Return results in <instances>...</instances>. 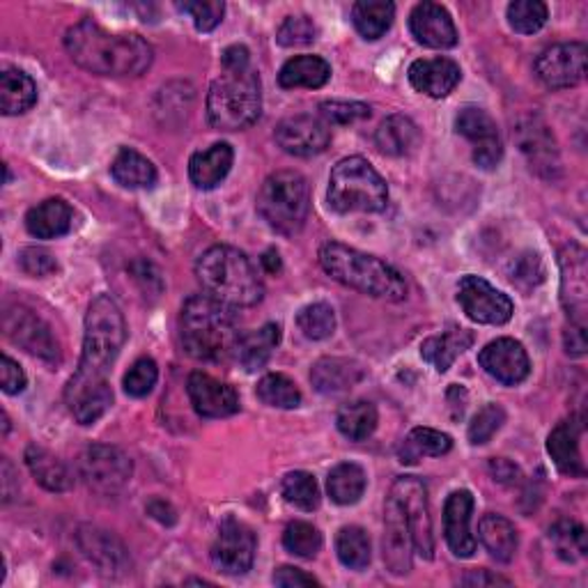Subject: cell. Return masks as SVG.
I'll use <instances>...</instances> for the list:
<instances>
[{"label":"cell","mask_w":588,"mask_h":588,"mask_svg":"<svg viewBox=\"0 0 588 588\" xmlns=\"http://www.w3.org/2000/svg\"><path fill=\"white\" fill-rule=\"evenodd\" d=\"M124 340L127 324L118 303L108 295L95 297L85 313L83 355L64 388V400L81 425L97 423L111 409L113 388L108 373L120 357Z\"/></svg>","instance_id":"cell-1"},{"label":"cell","mask_w":588,"mask_h":588,"mask_svg":"<svg viewBox=\"0 0 588 588\" xmlns=\"http://www.w3.org/2000/svg\"><path fill=\"white\" fill-rule=\"evenodd\" d=\"M64 49L81 70L97 76H141L155 60V51L141 35L111 33L93 19H83L68 31Z\"/></svg>","instance_id":"cell-2"},{"label":"cell","mask_w":588,"mask_h":588,"mask_svg":"<svg viewBox=\"0 0 588 588\" xmlns=\"http://www.w3.org/2000/svg\"><path fill=\"white\" fill-rule=\"evenodd\" d=\"M239 326L230 307L209 295L189 297L180 315L184 352L199 361H226L239 345Z\"/></svg>","instance_id":"cell-3"},{"label":"cell","mask_w":588,"mask_h":588,"mask_svg":"<svg viewBox=\"0 0 588 588\" xmlns=\"http://www.w3.org/2000/svg\"><path fill=\"white\" fill-rule=\"evenodd\" d=\"M203 290L230 309H249L263 301L265 283L251 257L235 247H212L195 265Z\"/></svg>","instance_id":"cell-4"},{"label":"cell","mask_w":588,"mask_h":588,"mask_svg":"<svg viewBox=\"0 0 588 588\" xmlns=\"http://www.w3.org/2000/svg\"><path fill=\"white\" fill-rule=\"evenodd\" d=\"M320 265L334 280L368 297L388 301L407 297V283L398 269L340 242H326L320 249Z\"/></svg>","instance_id":"cell-5"},{"label":"cell","mask_w":588,"mask_h":588,"mask_svg":"<svg viewBox=\"0 0 588 588\" xmlns=\"http://www.w3.org/2000/svg\"><path fill=\"white\" fill-rule=\"evenodd\" d=\"M263 111V85L253 68L224 70L207 93V120L219 132H242Z\"/></svg>","instance_id":"cell-6"},{"label":"cell","mask_w":588,"mask_h":588,"mask_svg":"<svg viewBox=\"0 0 588 588\" xmlns=\"http://www.w3.org/2000/svg\"><path fill=\"white\" fill-rule=\"evenodd\" d=\"M257 214L263 221L286 237L297 235L309 221L311 187L297 170H278L257 193Z\"/></svg>","instance_id":"cell-7"},{"label":"cell","mask_w":588,"mask_h":588,"mask_svg":"<svg viewBox=\"0 0 588 588\" xmlns=\"http://www.w3.org/2000/svg\"><path fill=\"white\" fill-rule=\"evenodd\" d=\"M388 203V187L363 157L338 161L329 178V207L338 214L382 212Z\"/></svg>","instance_id":"cell-8"},{"label":"cell","mask_w":588,"mask_h":588,"mask_svg":"<svg viewBox=\"0 0 588 588\" xmlns=\"http://www.w3.org/2000/svg\"><path fill=\"white\" fill-rule=\"evenodd\" d=\"M79 473L93 492L113 496L132 481L134 465L122 448L108 444H93L79 460Z\"/></svg>","instance_id":"cell-9"},{"label":"cell","mask_w":588,"mask_h":588,"mask_svg":"<svg viewBox=\"0 0 588 588\" xmlns=\"http://www.w3.org/2000/svg\"><path fill=\"white\" fill-rule=\"evenodd\" d=\"M5 336L24 350L47 363L60 361V347L51 334V326L26 307H8L3 313Z\"/></svg>","instance_id":"cell-10"},{"label":"cell","mask_w":588,"mask_h":588,"mask_svg":"<svg viewBox=\"0 0 588 588\" xmlns=\"http://www.w3.org/2000/svg\"><path fill=\"white\" fill-rule=\"evenodd\" d=\"M457 303L471 322L501 326L511 322L515 307L508 295L496 290L481 276H465L457 286Z\"/></svg>","instance_id":"cell-11"},{"label":"cell","mask_w":588,"mask_h":588,"mask_svg":"<svg viewBox=\"0 0 588 588\" xmlns=\"http://www.w3.org/2000/svg\"><path fill=\"white\" fill-rule=\"evenodd\" d=\"M255 548L253 529L235 517H226L212 544V561L226 575H244L255 561Z\"/></svg>","instance_id":"cell-12"},{"label":"cell","mask_w":588,"mask_h":588,"mask_svg":"<svg viewBox=\"0 0 588 588\" xmlns=\"http://www.w3.org/2000/svg\"><path fill=\"white\" fill-rule=\"evenodd\" d=\"M407 515V525L411 531L413 552H419L425 561L434 556V536H432V517H430V504H428V490L423 481L413 476H403L391 488Z\"/></svg>","instance_id":"cell-13"},{"label":"cell","mask_w":588,"mask_h":588,"mask_svg":"<svg viewBox=\"0 0 588 588\" xmlns=\"http://www.w3.org/2000/svg\"><path fill=\"white\" fill-rule=\"evenodd\" d=\"M586 45L568 41L544 49L536 60V74L550 91L575 88L586 76Z\"/></svg>","instance_id":"cell-14"},{"label":"cell","mask_w":588,"mask_h":588,"mask_svg":"<svg viewBox=\"0 0 588 588\" xmlns=\"http://www.w3.org/2000/svg\"><path fill=\"white\" fill-rule=\"evenodd\" d=\"M457 134H463L473 145V161L483 170H492L504 159V143L499 136L494 118L483 108L467 106L455 118Z\"/></svg>","instance_id":"cell-15"},{"label":"cell","mask_w":588,"mask_h":588,"mask_svg":"<svg viewBox=\"0 0 588 588\" xmlns=\"http://www.w3.org/2000/svg\"><path fill=\"white\" fill-rule=\"evenodd\" d=\"M274 139L283 152L292 157H315L329 147L332 143V129L322 118L299 113L280 120Z\"/></svg>","instance_id":"cell-16"},{"label":"cell","mask_w":588,"mask_h":588,"mask_svg":"<svg viewBox=\"0 0 588 588\" xmlns=\"http://www.w3.org/2000/svg\"><path fill=\"white\" fill-rule=\"evenodd\" d=\"M561 267V303L573 324L586 326L588 311V265L586 251L579 244H568L559 253Z\"/></svg>","instance_id":"cell-17"},{"label":"cell","mask_w":588,"mask_h":588,"mask_svg":"<svg viewBox=\"0 0 588 588\" xmlns=\"http://www.w3.org/2000/svg\"><path fill=\"white\" fill-rule=\"evenodd\" d=\"M384 563L391 575L405 577L411 573V531L400 499L388 492L384 506Z\"/></svg>","instance_id":"cell-18"},{"label":"cell","mask_w":588,"mask_h":588,"mask_svg":"<svg viewBox=\"0 0 588 588\" xmlns=\"http://www.w3.org/2000/svg\"><path fill=\"white\" fill-rule=\"evenodd\" d=\"M478 363L490 377L506 386L521 384L531 373V361L525 345L515 338H496L488 343L478 355Z\"/></svg>","instance_id":"cell-19"},{"label":"cell","mask_w":588,"mask_h":588,"mask_svg":"<svg viewBox=\"0 0 588 588\" xmlns=\"http://www.w3.org/2000/svg\"><path fill=\"white\" fill-rule=\"evenodd\" d=\"M76 544L81 554L88 559L101 575L116 577L129 568V554L124 544L101 527L83 525L76 531Z\"/></svg>","instance_id":"cell-20"},{"label":"cell","mask_w":588,"mask_h":588,"mask_svg":"<svg viewBox=\"0 0 588 588\" xmlns=\"http://www.w3.org/2000/svg\"><path fill=\"white\" fill-rule=\"evenodd\" d=\"M187 394L203 419H226L239 411V396L230 384H224L207 373H191Z\"/></svg>","instance_id":"cell-21"},{"label":"cell","mask_w":588,"mask_h":588,"mask_svg":"<svg viewBox=\"0 0 588 588\" xmlns=\"http://www.w3.org/2000/svg\"><path fill=\"white\" fill-rule=\"evenodd\" d=\"M409 31L419 45L430 49H453L457 31L451 12L440 3H419L409 14Z\"/></svg>","instance_id":"cell-22"},{"label":"cell","mask_w":588,"mask_h":588,"mask_svg":"<svg viewBox=\"0 0 588 588\" xmlns=\"http://www.w3.org/2000/svg\"><path fill=\"white\" fill-rule=\"evenodd\" d=\"M473 494L469 490H455L444 506V536L451 552L457 559H471L476 552V538L471 533Z\"/></svg>","instance_id":"cell-23"},{"label":"cell","mask_w":588,"mask_h":588,"mask_svg":"<svg viewBox=\"0 0 588 588\" xmlns=\"http://www.w3.org/2000/svg\"><path fill=\"white\" fill-rule=\"evenodd\" d=\"M411 88L432 99H442L455 91V85L463 79L460 64L451 58H430L411 62L407 72Z\"/></svg>","instance_id":"cell-24"},{"label":"cell","mask_w":588,"mask_h":588,"mask_svg":"<svg viewBox=\"0 0 588 588\" xmlns=\"http://www.w3.org/2000/svg\"><path fill=\"white\" fill-rule=\"evenodd\" d=\"M363 377H365L363 365L355 359L343 357H324L315 361L311 370V382L322 396L345 394V391L355 388Z\"/></svg>","instance_id":"cell-25"},{"label":"cell","mask_w":588,"mask_h":588,"mask_svg":"<svg viewBox=\"0 0 588 588\" xmlns=\"http://www.w3.org/2000/svg\"><path fill=\"white\" fill-rule=\"evenodd\" d=\"M579 442H581V423L575 417L561 421L550 432L548 453L552 455V460L561 473L577 476V478H581L586 473Z\"/></svg>","instance_id":"cell-26"},{"label":"cell","mask_w":588,"mask_h":588,"mask_svg":"<svg viewBox=\"0 0 588 588\" xmlns=\"http://www.w3.org/2000/svg\"><path fill=\"white\" fill-rule=\"evenodd\" d=\"M235 152L228 143H214L207 149L195 152L189 161V178L195 189H216L226 178L232 168Z\"/></svg>","instance_id":"cell-27"},{"label":"cell","mask_w":588,"mask_h":588,"mask_svg":"<svg viewBox=\"0 0 588 588\" xmlns=\"http://www.w3.org/2000/svg\"><path fill=\"white\" fill-rule=\"evenodd\" d=\"M74 226V209L62 199H47L26 214V230L37 239L64 237Z\"/></svg>","instance_id":"cell-28"},{"label":"cell","mask_w":588,"mask_h":588,"mask_svg":"<svg viewBox=\"0 0 588 588\" xmlns=\"http://www.w3.org/2000/svg\"><path fill=\"white\" fill-rule=\"evenodd\" d=\"M473 345V334L463 329V326H451V329L430 336L421 345V357L437 370V373H446V370L455 363V359L465 355Z\"/></svg>","instance_id":"cell-29"},{"label":"cell","mask_w":588,"mask_h":588,"mask_svg":"<svg viewBox=\"0 0 588 588\" xmlns=\"http://www.w3.org/2000/svg\"><path fill=\"white\" fill-rule=\"evenodd\" d=\"M332 79V64L320 56H295L278 72L280 88H322Z\"/></svg>","instance_id":"cell-30"},{"label":"cell","mask_w":588,"mask_h":588,"mask_svg":"<svg viewBox=\"0 0 588 588\" xmlns=\"http://www.w3.org/2000/svg\"><path fill=\"white\" fill-rule=\"evenodd\" d=\"M375 145L380 147L382 155L407 157L421 145V132L411 118L391 116L380 124L375 134Z\"/></svg>","instance_id":"cell-31"},{"label":"cell","mask_w":588,"mask_h":588,"mask_svg":"<svg viewBox=\"0 0 588 588\" xmlns=\"http://www.w3.org/2000/svg\"><path fill=\"white\" fill-rule=\"evenodd\" d=\"M278 343H280V326L269 322L251 334H242L235 350V357L247 373H255V370L267 365Z\"/></svg>","instance_id":"cell-32"},{"label":"cell","mask_w":588,"mask_h":588,"mask_svg":"<svg viewBox=\"0 0 588 588\" xmlns=\"http://www.w3.org/2000/svg\"><path fill=\"white\" fill-rule=\"evenodd\" d=\"M26 465L33 473L35 481L49 490V492H68L74 485V476L70 471V467L64 465L62 460L53 453H49L47 448L41 446H28L26 448Z\"/></svg>","instance_id":"cell-33"},{"label":"cell","mask_w":588,"mask_h":588,"mask_svg":"<svg viewBox=\"0 0 588 588\" xmlns=\"http://www.w3.org/2000/svg\"><path fill=\"white\" fill-rule=\"evenodd\" d=\"M37 104L35 81L16 68L0 72V108L5 116H21Z\"/></svg>","instance_id":"cell-34"},{"label":"cell","mask_w":588,"mask_h":588,"mask_svg":"<svg viewBox=\"0 0 588 588\" xmlns=\"http://www.w3.org/2000/svg\"><path fill=\"white\" fill-rule=\"evenodd\" d=\"M113 180L124 189H152L157 184V168L141 152L122 147L111 164Z\"/></svg>","instance_id":"cell-35"},{"label":"cell","mask_w":588,"mask_h":588,"mask_svg":"<svg viewBox=\"0 0 588 588\" xmlns=\"http://www.w3.org/2000/svg\"><path fill=\"white\" fill-rule=\"evenodd\" d=\"M478 538H481L483 548L490 552V556L501 563L513 561L519 544L513 521L494 513H488L481 519V525H478Z\"/></svg>","instance_id":"cell-36"},{"label":"cell","mask_w":588,"mask_h":588,"mask_svg":"<svg viewBox=\"0 0 588 588\" xmlns=\"http://www.w3.org/2000/svg\"><path fill=\"white\" fill-rule=\"evenodd\" d=\"M519 145H521V152L529 157L531 168L552 170L559 166L554 136L548 132V127H544L538 118H531L527 124L519 127Z\"/></svg>","instance_id":"cell-37"},{"label":"cell","mask_w":588,"mask_h":588,"mask_svg":"<svg viewBox=\"0 0 588 588\" xmlns=\"http://www.w3.org/2000/svg\"><path fill=\"white\" fill-rule=\"evenodd\" d=\"M453 448V440L446 432L432 428H413L398 448L403 465H417L421 457H442Z\"/></svg>","instance_id":"cell-38"},{"label":"cell","mask_w":588,"mask_h":588,"mask_svg":"<svg viewBox=\"0 0 588 588\" xmlns=\"http://www.w3.org/2000/svg\"><path fill=\"white\" fill-rule=\"evenodd\" d=\"M365 471L355 463L336 465L326 478V492L338 506H352L365 492Z\"/></svg>","instance_id":"cell-39"},{"label":"cell","mask_w":588,"mask_h":588,"mask_svg":"<svg viewBox=\"0 0 588 588\" xmlns=\"http://www.w3.org/2000/svg\"><path fill=\"white\" fill-rule=\"evenodd\" d=\"M396 19V5L386 0H359L352 8V24L365 39H380L386 35Z\"/></svg>","instance_id":"cell-40"},{"label":"cell","mask_w":588,"mask_h":588,"mask_svg":"<svg viewBox=\"0 0 588 588\" xmlns=\"http://www.w3.org/2000/svg\"><path fill=\"white\" fill-rule=\"evenodd\" d=\"M377 421H380L377 407L368 400H355V403L343 405L336 417V425L340 434L350 442L368 440L370 434L375 432Z\"/></svg>","instance_id":"cell-41"},{"label":"cell","mask_w":588,"mask_h":588,"mask_svg":"<svg viewBox=\"0 0 588 588\" xmlns=\"http://www.w3.org/2000/svg\"><path fill=\"white\" fill-rule=\"evenodd\" d=\"M280 494L288 501L290 506L299 511H315L320 506V485L315 481V476L309 471H292L280 483Z\"/></svg>","instance_id":"cell-42"},{"label":"cell","mask_w":588,"mask_h":588,"mask_svg":"<svg viewBox=\"0 0 588 588\" xmlns=\"http://www.w3.org/2000/svg\"><path fill=\"white\" fill-rule=\"evenodd\" d=\"M336 554L345 568L363 571L370 563V538L361 527H343L336 538Z\"/></svg>","instance_id":"cell-43"},{"label":"cell","mask_w":588,"mask_h":588,"mask_svg":"<svg viewBox=\"0 0 588 588\" xmlns=\"http://www.w3.org/2000/svg\"><path fill=\"white\" fill-rule=\"evenodd\" d=\"M255 394L267 407L276 409H297L301 405V391L290 377L280 373H269L260 380Z\"/></svg>","instance_id":"cell-44"},{"label":"cell","mask_w":588,"mask_h":588,"mask_svg":"<svg viewBox=\"0 0 588 588\" xmlns=\"http://www.w3.org/2000/svg\"><path fill=\"white\" fill-rule=\"evenodd\" d=\"M550 540L559 559L575 563L586 556V531L573 519H561L550 529Z\"/></svg>","instance_id":"cell-45"},{"label":"cell","mask_w":588,"mask_h":588,"mask_svg":"<svg viewBox=\"0 0 588 588\" xmlns=\"http://www.w3.org/2000/svg\"><path fill=\"white\" fill-rule=\"evenodd\" d=\"M299 332L309 340H326L336 332V313L329 303L317 301L303 307L297 315Z\"/></svg>","instance_id":"cell-46"},{"label":"cell","mask_w":588,"mask_h":588,"mask_svg":"<svg viewBox=\"0 0 588 588\" xmlns=\"http://www.w3.org/2000/svg\"><path fill=\"white\" fill-rule=\"evenodd\" d=\"M548 5L540 0H515L508 5V24L519 35H533L548 24Z\"/></svg>","instance_id":"cell-47"},{"label":"cell","mask_w":588,"mask_h":588,"mask_svg":"<svg viewBox=\"0 0 588 588\" xmlns=\"http://www.w3.org/2000/svg\"><path fill=\"white\" fill-rule=\"evenodd\" d=\"M283 548L301 559H313L322 550V533L309 521H292L283 533Z\"/></svg>","instance_id":"cell-48"},{"label":"cell","mask_w":588,"mask_h":588,"mask_svg":"<svg viewBox=\"0 0 588 588\" xmlns=\"http://www.w3.org/2000/svg\"><path fill=\"white\" fill-rule=\"evenodd\" d=\"M159 380V368L155 363V359L143 357L139 361H134V365L127 370V375L122 380L124 394L132 398H145L152 394V388H155Z\"/></svg>","instance_id":"cell-49"},{"label":"cell","mask_w":588,"mask_h":588,"mask_svg":"<svg viewBox=\"0 0 588 588\" xmlns=\"http://www.w3.org/2000/svg\"><path fill=\"white\" fill-rule=\"evenodd\" d=\"M276 39H278V45L286 47V49L307 47V45H311V41L317 39V26H315V21L307 14L288 16L280 24Z\"/></svg>","instance_id":"cell-50"},{"label":"cell","mask_w":588,"mask_h":588,"mask_svg":"<svg viewBox=\"0 0 588 588\" xmlns=\"http://www.w3.org/2000/svg\"><path fill=\"white\" fill-rule=\"evenodd\" d=\"M504 423H506V411L494 403L485 405L483 409H478V413L469 423V442L473 446L488 444Z\"/></svg>","instance_id":"cell-51"},{"label":"cell","mask_w":588,"mask_h":588,"mask_svg":"<svg viewBox=\"0 0 588 588\" xmlns=\"http://www.w3.org/2000/svg\"><path fill=\"white\" fill-rule=\"evenodd\" d=\"M178 10L189 14L201 33H209L224 21L226 5L221 0H193V3H178Z\"/></svg>","instance_id":"cell-52"},{"label":"cell","mask_w":588,"mask_h":588,"mask_svg":"<svg viewBox=\"0 0 588 588\" xmlns=\"http://www.w3.org/2000/svg\"><path fill=\"white\" fill-rule=\"evenodd\" d=\"M320 118L326 124H352L370 118V106L361 101H322Z\"/></svg>","instance_id":"cell-53"},{"label":"cell","mask_w":588,"mask_h":588,"mask_svg":"<svg viewBox=\"0 0 588 588\" xmlns=\"http://www.w3.org/2000/svg\"><path fill=\"white\" fill-rule=\"evenodd\" d=\"M511 280L515 283V286L519 290H533L538 288L540 283L544 280V267H542V260L538 253H525L519 255L513 267H511Z\"/></svg>","instance_id":"cell-54"},{"label":"cell","mask_w":588,"mask_h":588,"mask_svg":"<svg viewBox=\"0 0 588 588\" xmlns=\"http://www.w3.org/2000/svg\"><path fill=\"white\" fill-rule=\"evenodd\" d=\"M19 267L24 274L33 278H45L58 272L56 257L41 247H28L19 253Z\"/></svg>","instance_id":"cell-55"},{"label":"cell","mask_w":588,"mask_h":588,"mask_svg":"<svg viewBox=\"0 0 588 588\" xmlns=\"http://www.w3.org/2000/svg\"><path fill=\"white\" fill-rule=\"evenodd\" d=\"M0 382L8 396H16L26 388V373L12 357H3V368H0Z\"/></svg>","instance_id":"cell-56"},{"label":"cell","mask_w":588,"mask_h":588,"mask_svg":"<svg viewBox=\"0 0 588 588\" xmlns=\"http://www.w3.org/2000/svg\"><path fill=\"white\" fill-rule=\"evenodd\" d=\"M274 584L283 588H301V586H320V581L303 573L299 568H292V565H280V568L274 573Z\"/></svg>","instance_id":"cell-57"},{"label":"cell","mask_w":588,"mask_h":588,"mask_svg":"<svg viewBox=\"0 0 588 588\" xmlns=\"http://www.w3.org/2000/svg\"><path fill=\"white\" fill-rule=\"evenodd\" d=\"M565 352L573 357H581L586 352V326L584 324H573L565 332Z\"/></svg>","instance_id":"cell-58"},{"label":"cell","mask_w":588,"mask_h":588,"mask_svg":"<svg viewBox=\"0 0 588 588\" xmlns=\"http://www.w3.org/2000/svg\"><path fill=\"white\" fill-rule=\"evenodd\" d=\"M221 64L224 70H244V68H251V56H249V49L247 47H228L221 56Z\"/></svg>","instance_id":"cell-59"},{"label":"cell","mask_w":588,"mask_h":588,"mask_svg":"<svg viewBox=\"0 0 588 588\" xmlns=\"http://www.w3.org/2000/svg\"><path fill=\"white\" fill-rule=\"evenodd\" d=\"M490 471L494 476V481L499 483H515L519 478V469L513 463L504 460V457H499V460L494 457V460L490 463Z\"/></svg>","instance_id":"cell-60"},{"label":"cell","mask_w":588,"mask_h":588,"mask_svg":"<svg viewBox=\"0 0 588 588\" xmlns=\"http://www.w3.org/2000/svg\"><path fill=\"white\" fill-rule=\"evenodd\" d=\"M460 584L465 586H496V584H511L506 577H499V575H492L490 571H471L469 575H465L460 579Z\"/></svg>","instance_id":"cell-61"},{"label":"cell","mask_w":588,"mask_h":588,"mask_svg":"<svg viewBox=\"0 0 588 588\" xmlns=\"http://www.w3.org/2000/svg\"><path fill=\"white\" fill-rule=\"evenodd\" d=\"M147 513H149L152 517H155V519H159L161 525H168V527H170V525H176V519H178L176 511H172L170 504H166V501H161V499L152 501V504L147 506Z\"/></svg>","instance_id":"cell-62"},{"label":"cell","mask_w":588,"mask_h":588,"mask_svg":"<svg viewBox=\"0 0 588 588\" xmlns=\"http://www.w3.org/2000/svg\"><path fill=\"white\" fill-rule=\"evenodd\" d=\"M260 263H263V267L269 272V274H278L283 269L280 265V255L276 249H269L263 257H260Z\"/></svg>","instance_id":"cell-63"}]
</instances>
